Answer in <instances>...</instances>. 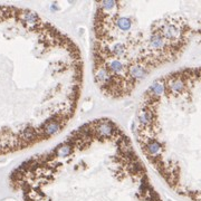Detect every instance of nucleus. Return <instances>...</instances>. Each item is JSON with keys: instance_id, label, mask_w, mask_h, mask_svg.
I'll return each instance as SVG.
<instances>
[{"instance_id": "obj_1", "label": "nucleus", "mask_w": 201, "mask_h": 201, "mask_svg": "<svg viewBox=\"0 0 201 201\" xmlns=\"http://www.w3.org/2000/svg\"><path fill=\"white\" fill-rule=\"evenodd\" d=\"M84 77L70 36L32 10L0 6V155L62 133L77 112Z\"/></svg>"}, {"instance_id": "obj_2", "label": "nucleus", "mask_w": 201, "mask_h": 201, "mask_svg": "<svg viewBox=\"0 0 201 201\" xmlns=\"http://www.w3.org/2000/svg\"><path fill=\"white\" fill-rule=\"evenodd\" d=\"M10 184L23 201H163L135 143L109 117L25 161Z\"/></svg>"}, {"instance_id": "obj_3", "label": "nucleus", "mask_w": 201, "mask_h": 201, "mask_svg": "<svg viewBox=\"0 0 201 201\" xmlns=\"http://www.w3.org/2000/svg\"><path fill=\"white\" fill-rule=\"evenodd\" d=\"M199 38L201 2L98 1L91 40L95 85L109 100L130 97Z\"/></svg>"}, {"instance_id": "obj_4", "label": "nucleus", "mask_w": 201, "mask_h": 201, "mask_svg": "<svg viewBox=\"0 0 201 201\" xmlns=\"http://www.w3.org/2000/svg\"><path fill=\"white\" fill-rule=\"evenodd\" d=\"M134 134L142 156L165 184L201 201V66L171 72L147 87Z\"/></svg>"}]
</instances>
